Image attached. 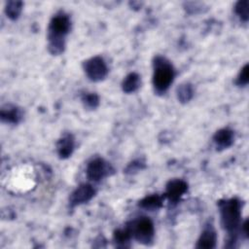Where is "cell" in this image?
<instances>
[{
	"mask_svg": "<svg viewBox=\"0 0 249 249\" xmlns=\"http://www.w3.org/2000/svg\"><path fill=\"white\" fill-rule=\"evenodd\" d=\"M221 225L223 229L229 233V242H231L230 247H232L236 240V232L241 225V208L242 203L238 198L232 197L222 199L218 202Z\"/></svg>",
	"mask_w": 249,
	"mask_h": 249,
	"instance_id": "cell-1",
	"label": "cell"
},
{
	"mask_svg": "<svg viewBox=\"0 0 249 249\" xmlns=\"http://www.w3.org/2000/svg\"><path fill=\"white\" fill-rule=\"evenodd\" d=\"M71 27V20L68 15L59 12L54 15L49 24L48 41L49 51L52 54L58 55L65 49V36Z\"/></svg>",
	"mask_w": 249,
	"mask_h": 249,
	"instance_id": "cell-2",
	"label": "cell"
},
{
	"mask_svg": "<svg viewBox=\"0 0 249 249\" xmlns=\"http://www.w3.org/2000/svg\"><path fill=\"white\" fill-rule=\"evenodd\" d=\"M154 75L153 86L155 91L159 94L164 93L174 79V68L170 61L161 55H157L154 58Z\"/></svg>",
	"mask_w": 249,
	"mask_h": 249,
	"instance_id": "cell-3",
	"label": "cell"
},
{
	"mask_svg": "<svg viewBox=\"0 0 249 249\" xmlns=\"http://www.w3.org/2000/svg\"><path fill=\"white\" fill-rule=\"evenodd\" d=\"M132 237L138 242L149 244L153 241L155 229L153 222L147 217L138 218L127 225Z\"/></svg>",
	"mask_w": 249,
	"mask_h": 249,
	"instance_id": "cell-4",
	"label": "cell"
},
{
	"mask_svg": "<svg viewBox=\"0 0 249 249\" xmlns=\"http://www.w3.org/2000/svg\"><path fill=\"white\" fill-rule=\"evenodd\" d=\"M86 75L90 81L99 82L106 78L108 74V67L101 56H92L87 59L83 64Z\"/></svg>",
	"mask_w": 249,
	"mask_h": 249,
	"instance_id": "cell-5",
	"label": "cell"
},
{
	"mask_svg": "<svg viewBox=\"0 0 249 249\" xmlns=\"http://www.w3.org/2000/svg\"><path fill=\"white\" fill-rule=\"evenodd\" d=\"M111 171H113V168L107 161L101 158H95L88 163L86 174L89 180L97 182L110 175Z\"/></svg>",
	"mask_w": 249,
	"mask_h": 249,
	"instance_id": "cell-6",
	"label": "cell"
},
{
	"mask_svg": "<svg viewBox=\"0 0 249 249\" xmlns=\"http://www.w3.org/2000/svg\"><path fill=\"white\" fill-rule=\"evenodd\" d=\"M95 195L94 188L89 184H81L78 186L69 196V204L71 207L87 203Z\"/></svg>",
	"mask_w": 249,
	"mask_h": 249,
	"instance_id": "cell-7",
	"label": "cell"
},
{
	"mask_svg": "<svg viewBox=\"0 0 249 249\" xmlns=\"http://www.w3.org/2000/svg\"><path fill=\"white\" fill-rule=\"evenodd\" d=\"M188 191V184L182 179H172L166 184L164 196L171 202L176 203Z\"/></svg>",
	"mask_w": 249,
	"mask_h": 249,
	"instance_id": "cell-8",
	"label": "cell"
},
{
	"mask_svg": "<svg viewBox=\"0 0 249 249\" xmlns=\"http://www.w3.org/2000/svg\"><path fill=\"white\" fill-rule=\"evenodd\" d=\"M216 242H217V234L213 226L210 224V225H206V227L203 229L201 234L197 239L196 247L203 248V249H212L216 246Z\"/></svg>",
	"mask_w": 249,
	"mask_h": 249,
	"instance_id": "cell-9",
	"label": "cell"
},
{
	"mask_svg": "<svg viewBox=\"0 0 249 249\" xmlns=\"http://www.w3.org/2000/svg\"><path fill=\"white\" fill-rule=\"evenodd\" d=\"M75 147V139L71 133H64L56 143V151L57 155L60 159L69 158Z\"/></svg>",
	"mask_w": 249,
	"mask_h": 249,
	"instance_id": "cell-10",
	"label": "cell"
},
{
	"mask_svg": "<svg viewBox=\"0 0 249 249\" xmlns=\"http://www.w3.org/2000/svg\"><path fill=\"white\" fill-rule=\"evenodd\" d=\"M22 111L15 105H6L2 107L0 111V118L3 123L16 124H18L22 119Z\"/></svg>",
	"mask_w": 249,
	"mask_h": 249,
	"instance_id": "cell-11",
	"label": "cell"
},
{
	"mask_svg": "<svg viewBox=\"0 0 249 249\" xmlns=\"http://www.w3.org/2000/svg\"><path fill=\"white\" fill-rule=\"evenodd\" d=\"M234 134L230 128H221L213 136V141L218 150H224L231 146L233 143Z\"/></svg>",
	"mask_w": 249,
	"mask_h": 249,
	"instance_id": "cell-12",
	"label": "cell"
},
{
	"mask_svg": "<svg viewBox=\"0 0 249 249\" xmlns=\"http://www.w3.org/2000/svg\"><path fill=\"white\" fill-rule=\"evenodd\" d=\"M140 85H141L140 76L137 73L132 72V73L127 74L124 77V79L122 83V89H123L124 92L131 93V92L136 91L140 88Z\"/></svg>",
	"mask_w": 249,
	"mask_h": 249,
	"instance_id": "cell-13",
	"label": "cell"
},
{
	"mask_svg": "<svg viewBox=\"0 0 249 249\" xmlns=\"http://www.w3.org/2000/svg\"><path fill=\"white\" fill-rule=\"evenodd\" d=\"M163 198H164V196H159L157 194L156 195H150V196H147L144 198H142L139 201L138 205H139V207H141L145 210L153 211V210H156V209H159V208L161 207Z\"/></svg>",
	"mask_w": 249,
	"mask_h": 249,
	"instance_id": "cell-14",
	"label": "cell"
},
{
	"mask_svg": "<svg viewBox=\"0 0 249 249\" xmlns=\"http://www.w3.org/2000/svg\"><path fill=\"white\" fill-rule=\"evenodd\" d=\"M131 237H132V235H131V232L127 226L124 229H119V230L115 231L114 235H113L114 242H115L116 246H118V247L128 246L127 244Z\"/></svg>",
	"mask_w": 249,
	"mask_h": 249,
	"instance_id": "cell-15",
	"label": "cell"
},
{
	"mask_svg": "<svg viewBox=\"0 0 249 249\" xmlns=\"http://www.w3.org/2000/svg\"><path fill=\"white\" fill-rule=\"evenodd\" d=\"M177 99L181 103H188L194 96V88L190 83L181 84L176 89Z\"/></svg>",
	"mask_w": 249,
	"mask_h": 249,
	"instance_id": "cell-16",
	"label": "cell"
},
{
	"mask_svg": "<svg viewBox=\"0 0 249 249\" xmlns=\"http://www.w3.org/2000/svg\"><path fill=\"white\" fill-rule=\"evenodd\" d=\"M22 6H23V3L21 1H16V0L8 1L5 6V13L7 17L12 20L18 19L21 13Z\"/></svg>",
	"mask_w": 249,
	"mask_h": 249,
	"instance_id": "cell-17",
	"label": "cell"
},
{
	"mask_svg": "<svg viewBox=\"0 0 249 249\" xmlns=\"http://www.w3.org/2000/svg\"><path fill=\"white\" fill-rule=\"evenodd\" d=\"M84 107L89 110H94L99 105V96L94 92H85L81 97Z\"/></svg>",
	"mask_w": 249,
	"mask_h": 249,
	"instance_id": "cell-18",
	"label": "cell"
},
{
	"mask_svg": "<svg viewBox=\"0 0 249 249\" xmlns=\"http://www.w3.org/2000/svg\"><path fill=\"white\" fill-rule=\"evenodd\" d=\"M234 12L242 21H247L249 18V2L248 0H239L234 6Z\"/></svg>",
	"mask_w": 249,
	"mask_h": 249,
	"instance_id": "cell-19",
	"label": "cell"
},
{
	"mask_svg": "<svg viewBox=\"0 0 249 249\" xmlns=\"http://www.w3.org/2000/svg\"><path fill=\"white\" fill-rule=\"evenodd\" d=\"M248 70L249 66L248 63H246L240 70L237 78H236V85L239 87H245L248 85L249 78H248Z\"/></svg>",
	"mask_w": 249,
	"mask_h": 249,
	"instance_id": "cell-20",
	"label": "cell"
},
{
	"mask_svg": "<svg viewBox=\"0 0 249 249\" xmlns=\"http://www.w3.org/2000/svg\"><path fill=\"white\" fill-rule=\"evenodd\" d=\"M145 167V163L141 160H133L130 163H128V165L125 167L124 172L126 174H134L136 172H138L139 170H142Z\"/></svg>",
	"mask_w": 249,
	"mask_h": 249,
	"instance_id": "cell-21",
	"label": "cell"
},
{
	"mask_svg": "<svg viewBox=\"0 0 249 249\" xmlns=\"http://www.w3.org/2000/svg\"><path fill=\"white\" fill-rule=\"evenodd\" d=\"M240 226H241L240 231L245 236V238H247L248 237V220H245Z\"/></svg>",
	"mask_w": 249,
	"mask_h": 249,
	"instance_id": "cell-22",
	"label": "cell"
}]
</instances>
